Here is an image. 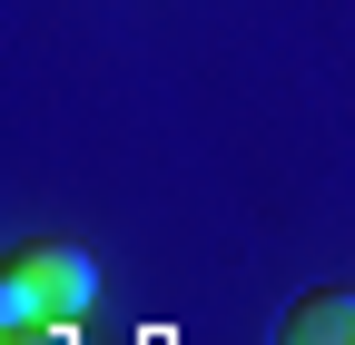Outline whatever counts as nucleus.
<instances>
[{
  "mask_svg": "<svg viewBox=\"0 0 355 345\" xmlns=\"http://www.w3.org/2000/svg\"><path fill=\"white\" fill-rule=\"evenodd\" d=\"M89 306H99V267L79 247H60V237L10 247V267H0V326H79Z\"/></svg>",
  "mask_w": 355,
  "mask_h": 345,
  "instance_id": "nucleus-1",
  "label": "nucleus"
},
{
  "mask_svg": "<svg viewBox=\"0 0 355 345\" xmlns=\"http://www.w3.org/2000/svg\"><path fill=\"white\" fill-rule=\"evenodd\" d=\"M296 345H355V296H306Z\"/></svg>",
  "mask_w": 355,
  "mask_h": 345,
  "instance_id": "nucleus-2",
  "label": "nucleus"
},
{
  "mask_svg": "<svg viewBox=\"0 0 355 345\" xmlns=\"http://www.w3.org/2000/svg\"><path fill=\"white\" fill-rule=\"evenodd\" d=\"M0 345H69V326H0Z\"/></svg>",
  "mask_w": 355,
  "mask_h": 345,
  "instance_id": "nucleus-3",
  "label": "nucleus"
}]
</instances>
